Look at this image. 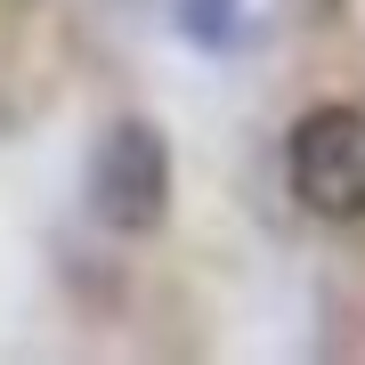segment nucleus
Returning <instances> with one entry per match:
<instances>
[{
	"label": "nucleus",
	"mask_w": 365,
	"mask_h": 365,
	"mask_svg": "<svg viewBox=\"0 0 365 365\" xmlns=\"http://www.w3.org/2000/svg\"><path fill=\"white\" fill-rule=\"evenodd\" d=\"M90 211L114 235H155L170 220V138L155 122L122 114L90 146Z\"/></svg>",
	"instance_id": "1"
},
{
	"label": "nucleus",
	"mask_w": 365,
	"mask_h": 365,
	"mask_svg": "<svg viewBox=\"0 0 365 365\" xmlns=\"http://www.w3.org/2000/svg\"><path fill=\"white\" fill-rule=\"evenodd\" d=\"M163 16H170V33H179L187 49H211V57L252 49V33H260L244 0H163Z\"/></svg>",
	"instance_id": "3"
},
{
	"label": "nucleus",
	"mask_w": 365,
	"mask_h": 365,
	"mask_svg": "<svg viewBox=\"0 0 365 365\" xmlns=\"http://www.w3.org/2000/svg\"><path fill=\"white\" fill-rule=\"evenodd\" d=\"M284 179L300 211L349 227L365 220V114L357 106H309L284 130Z\"/></svg>",
	"instance_id": "2"
}]
</instances>
